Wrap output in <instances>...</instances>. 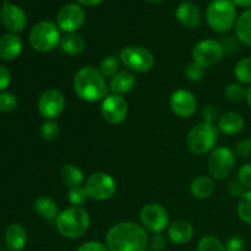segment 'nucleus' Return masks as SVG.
<instances>
[{"label": "nucleus", "instance_id": "obj_1", "mask_svg": "<svg viewBox=\"0 0 251 251\" xmlns=\"http://www.w3.org/2000/svg\"><path fill=\"white\" fill-rule=\"evenodd\" d=\"M149 244V232L131 221L117 223L105 234V245L109 251H145Z\"/></svg>", "mask_w": 251, "mask_h": 251}, {"label": "nucleus", "instance_id": "obj_23", "mask_svg": "<svg viewBox=\"0 0 251 251\" xmlns=\"http://www.w3.org/2000/svg\"><path fill=\"white\" fill-rule=\"evenodd\" d=\"M34 212L37 213V216H39L43 220L49 221H55L58 215L60 213L58 207V203L55 202V200L49 196H39V198L36 199L33 203Z\"/></svg>", "mask_w": 251, "mask_h": 251}, {"label": "nucleus", "instance_id": "obj_24", "mask_svg": "<svg viewBox=\"0 0 251 251\" xmlns=\"http://www.w3.org/2000/svg\"><path fill=\"white\" fill-rule=\"evenodd\" d=\"M215 190L216 183L212 176H199L190 184L191 195L196 199H201V200L211 198L213 193H215Z\"/></svg>", "mask_w": 251, "mask_h": 251}, {"label": "nucleus", "instance_id": "obj_30", "mask_svg": "<svg viewBox=\"0 0 251 251\" xmlns=\"http://www.w3.org/2000/svg\"><path fill=\"white\" fill-rule=\"evenodd\" d=\"M237 213L240 221L251 226V190H247L239 199Z\"/></svg>", "mask_w": 251, "mask_h": 251}, {"label": "nucleus", "instance_id": "obj_36", "mask_svg": "<svg viewBox=\"0 0 251 251\" xmlns=\"http://www.w3.org/2000/svg\"><path fill=\"white\" fill-rule=\"evenodd\" d=\"M184 73H185V76L188 80L193 81V82H199V81L202 80L203 76H205V69H203L202 66L198 65L196 63H194V61H191V63H189L188 65L185 66Z\"/></svg>", "mask_w": 251, "mask_h": 251}, {"label": "nucleus", "instance_id": "obj_17", "mask_svg": "<svg viewBox=\"0 0 251 251\" xmlns=\"http://www.w3.org/2000/svg\"><path fill=\"white\" fill-rule=\"evenodd\" d=\"M176 17L181 26L189 29H194L200 26L201 19H202L199 6L191 1L181 2L176 7Z\"/></svg>", "mask_w": 251, "mask_h": 251}, {"label": "nucleus", "instance_id": "obj_34", "mask_svg": "<svg viewBox=\"0 0 251 251\" xmlns=\"http://www.w3.org/2000/svg\"><path fill=\"white\" fill-rule=\"evenodd\" d=\"M88 195L85 186H77V188L69 189L68 201L73 206H82L87 201Z\"/></svg>", "mask_w": 251, "mask_h": 251}, {"label": "nucleus", "instance_id": "obj_3", "mask_svg": "<svg viewBox=\"0 0 251 251\" xmlns=\"http://www.w3.org/2000/svg\"><path fill=\"white\" fill-rule=\"evenodd\" d=\"M55 226L61 237L66 239H78L90 229V213L82 206H71L60 211L55 220Z\"/></svg>", "mask_w": 251, "mask_h": 251}, {"label": "nucleus", "instance_id": "obj_22", "mask_svg": "<svg viewBox=\"0 0 251 251\" xmlns=\"http://www.w3.org/2000/svg\"><path fill=\"white\" fill-rule=\"evenodd\" d=\"M4 240L10 251H21L27 243L26 229L19 223H12L5 229Z\"/></svg>", "mask_w": 251, "mask_h": 251}, {"label": "nucleus", "instance_id": "obj_26", "mask_svg": "<svg viewBox=\"0 0 251 251\" xmlns=\"http://www.w3.org/2000/svg\"><path fill=\"white\" fill-rule=\"evenodd\" d=\"M235 34L239 42L251 47V9L245 10L235 22Z\"/></svg>", "mask_w": 251, "mask_h": 251}, {"label": "nucleus", "instance_id": "obj_43", "mask_svg": "<svg viewBox=\"0 0 251 251\" xmlns=\"http://www.w3.org/2000/svg\"><path fill=\"white\" fill-rule=\"evenodd\" d=\"M11 83V74L5 66L0 65V92L6 90Z\"/></svg>", "mask_w": 251, "mask_h": 251}, {"label": "nucleus", "instance_id": "obj_14", "mask_svg": "<svg viewBox=\"0 0 251 251\" xmlns=\"http://www.w3.org/2000/svg\"><path fill=\"white\" fill-rule=\"evenodd\" d=\"M100 114L109 124H122L129 114V104L123 96L112 93L102 100Z\"/></svg>", "mask_w": 251, "mask_h": 251}, {"label": "nucleus", "instance_id": "obj_50", "mask_svg": "<svg viewBox=\"0 0 251 251\" xmlns=\"http://www.w3.org/2000/svg\"><path fill=\"white\" fill-rule=\"evenodd\" d=\"M184 1H186V0H184Z\"/></svg>", "mask_w": 251, "mask_h": 251}, {"label": "nucleus", "instance_id": "obj_12", "mask_svg": "<svg viewBox=\"0 0 251 251\" xmlns=\"http://www.w3.org/2000/svg\"><path fill=\"white\" fill-rule=\"evenodd\" d=\"M65 96L58 88H48L38 98L37 109L46 120H55L65 109Z\"/></svg>", "mask_w": 251, "mask_h": 251}, {"label": "nucleus", "instance_id": "obj_42", "mask_svg": "<svg viewBox=\"0 0 251 251\" xmlns=\"http://www.w3.org/2000/svg\"><path fill=\"white\" fill-rule=\"evenodd\" d=\"M225 247L226 251H243L245 248V243L240 237H230Z\"/></svg>", "mask_w": 251, "mask_h": 251}, {"label": "nucleus", "instance_id": "obj_45", "mask_svg": "<svg viewBox=\"0 0 251 251\" xmlns=\"http://www.w3.org/2000/svg\"><path fill=\"white\" fill-rule=\"evenodd\" d=\"M103 0H77L78 4L81 6H87V7H92V6H97L98 4H100Z\"/></svg>", "mask_w": 251, "mask_h": 251}, {"label": "nucleus", "instance_id": "obj_2", "mask_svg": "<svg viewBox=\"0 0 251 251\" xmlns=\"http://www.w3.org/2000/svg\"><path fill=\"white\" fill-rule=\"evenodd\" d=\"M74 92L80 100L88 103L103 100L108 96V85L105 78L95 66H82L76 71L73 80Z\"/></svg>", "mask_w": 251, "mask_h": 251}, {"label": "nucleus", "instance_id": "obj_9", "mask_svg": "<svg viewBox=\"0 0 251 251\" xmlns=\"http://www.w3.org/2000/svg\"><path fill=\"white\" fill-rule=\"evenodd\" d=\"M86 191L90 199L97 201H107L117 193V181L105 172H96L86 179Z\"/></svg>", "mask_w": 251, "mask_h": 251}, {"label": "nucleus", "instance_id": "obj_4", "mask_svg": "<svg viewBox=\"0 0 251 251\" xmlns=\"http://www.w3.org/2000/svg\"><path fill=\"white\" fill-rule=\"evenodd\" d=\"M237 19V6L232 0H213L206 10L208 26L218 33H225L232 29Z\"/></svg>", "mask_w": 251, "mask_h": 251}, {"label": "nucleus", "instance_id": "obj_40", "mask_svg": "<svg viewBox=\"0 0 251 251\" xmlns=\"http://www.w3.org/2000/svg\"><path fill=\"white\" fill-rule=\"evenodd\" d=\"M76 251H109V249L103 243L90 240V242H85L83 244H81Z\"/></svg>", "mask_w": 251, "mask_h": 251}, {"label": "nucleus", "instance_id": "obj_10", "mask_svg": "<svg viewBox=\"0 0 251 251\" xmlns=\"http://www.w3.org/2000/svg\"><path fill=\"white\" fill-rule=\"evenodd\" d=\"M140 225L149 233L161 234L168 228L169 215L166 207L157 202L145 205L140 211Z\"/></svg>", "mask_w": 251, "mask_h": 251}, {"label": "nucleus", "instance_id": "obj_11", "mask_svg": "<svg viewBox=\"0 0 251 251\" xmlns=\"http://www.w3.org/2000/svg\"><path fill=\"white\" fill-rule=\"evenodd\" d=\"M225 55V48L221 42L216 39H202L193 47L191 58L194 63L203 69L211 68L220 63Z\"/></svg>", "mask_w": 251, "mask_h": 251}, {"label": "nucleus", "instance_id": "obj_35", "mask_svg": "<svg viewBox=\"0 0 251 251\" xmlns=\"http://www.w3.org/2000/svg\"><path fill=\"white\" fill-rule=\"evenodd\" d=\"M17 98L11 92H1L0 93V112L11 113L16 109Z\"/></svg>", "mask_w": 251, "mask_h": 251}, {"label": "nucleus", "instance_id": "obj_8", "mask_svg": "<svg viewBox=\"0 0 251 251\" xmlns=\"http://www.w3.org/2000/svg\"><path fill=\"white\" fill-rule=\"evenodd\" d=\"M235 166V153L227 146H217L210 152L207 159L208 173L213 179L223 180L232 174Z\"/></svg>", "mask_w": 251, "mask_h": 251}, {"label": "nucleus", "instance_id": "obj_47", "mask_svg": "<svg viewBox=\"0 0 251 251\" xmlns=\"http://www.w3.org/2000/svg\"><path fill=\"white\" fill-rule=\"evenodd\" d=\"M245 100H247L248 105L251 108V86L249 88H247V93H245Z\"/></svg>", "mask_w": 251, "mask_h": 251}, {"label": "nucleus", "instance_id": "obj_41", "mask_svg": "<svg viewBox=\"0 0 251 251\" xmlns=\"http://www.w3.org/2000/svg\"><path fill=\"white\" fill-rule=\"evenodd\" d=\"M227 190H228V194H229L232 198H242L243 194L245 193V188L244 185H243L242 183H240L239 180H233L230 181L229 184H228L227 186Z\"/></svg>", "mask_w": 251, "mask_h": 251}, {"label": "nucleus", "instance_id": "obj_20", "mask_svg": "<svg viewBox=\"0 0 251 251\" xmlns=\"http://www.w3.org/2000/svg\"><path fill=\"white\" fill-rule=\"evenodd\" d=\"M24 49L21 37L16 33H6L0 38V58L2 60H15Z\"/></svg>", "mask_w": 251, "mask_h": 251}, {"label": "nucleus", "instance_id": "obj_27", "mask_svg": "<svg viewBox=\"0 0 251 251\" xmlns=\"http://www.w3.org/2000/svg\"><path fill=\"white\" fill-rule=\"evenodd\" d=\"M60 47L64 53L69 55H78L85 50L86 42L78 33H66L65 36L61 37Z\"/></svg>", "mask_w": 251, "mask_h": 251}, {"label": "nucleus", "instance_id": "obj_21", "mask_svg": "<svg viewBox=\"0 0 251 251\" xmlns=\"http://www.w3.org/2000/svg\"><path fill=\"white\" fill-rule=\"evenodd\" d=\"M136 85L135 74L130 70H120L117 75L113 76L109 80L108 87L114 95H125L129 93Z\"/></svg>", "mask_w": 251, "mask_h": 251}, {"label": "nucleus", "instance_id": "obj_6", "mask_svg": "<svg viewBox=\"0 0 251 251\" xmlns=\"http://www.w3.org/2000/svg\"><path fill=\"white\" fill-rule=\"evenodd\" d=\"M60 32L55 22L39 21L29 31V44L38 53H48L60 46Z\"/></svg>", "mask_w": 251, "mask_h": 251}, {"label": "nucleus", "instance_id": "obj_31", "mask_svg": "<svg viewBox=\"0 0 251 251\" xmlns=\"http://www.w3.org/2000/svg\"><path fill=\"white\" fill-rule=\"evenodd\" d=\"M196 251H226V247L218 238L213 235H205L199 240Z\"/></svg>", "mask_w": 251, "mask_h": 251}, {"label": "nucleus", "instance_id": "obj_44", "mask_svg": "<svg viewBox=\"0 0 251 251\" xmlns=\"http://www.w3.org/2000/svg\"><path fill=\"white\" fill-rule=\"evenodd\" d=\"M150 244H151V247L153 248L154 250H158V251L163 250L164 248H166V242H164L163 237H161L159 234H154V237L152 238Z\"/></svg>", "mask_w": 251, "mask_h": 251}, {"label": "nucleus", "instance_id": "obj_19", "mask_svg": "<svg viewBox=\"0 0 251 251\" xmlns=\"http://www.w3.org/2000/svg\"><path fill=\"white\" fill-rule=\"evenodd\" d=\"M244 126V118L238 112H226L218 118V130L227 136H234V135L240 134Z\"/></svg>", "mask_w": 251, "mask_h": 251}, {"label": "nucleus", "instance_id": "obj_49", "mask_svg": "<svg viewBox=\"0 0 251 251\" xmlns=\"http://www.w3.org/2000/svg\"><path fill=\"white\" fill-rule=\"evenodd\" d=\"M0 251H7V250H5V249H0Z\"/></svg>", "mask_w": 251, "mask_h": 251}, {"label": "nucleus", "instance_id": "obj_25", "mask_svg": "<svg viewBox=\"0 0 251 251\" xmlns=\"http://www.w3.org/2000/svg\"><path fill=\"white\" fill-rule=\"evenodd\" d=\"M60 179L64 185L69 189L82 186L85 184V174L81 171L80 167L76 164L68 163L64 164L60 169Z\"/></svg>", "mask_w": 251, "mask_h": 251}, {"label": "nucleus", "instance_id": "obj_39", "mask_svg": "<svg viewBox=\"0 0 251 251\" xmlns=\"http://www.w3.org/2000/svg\"><path fill=\"white\" fill-rule=\"evenodd\" d=\"M235 156L240 158H249L251 157V139H244L235 145Z\"/></svg>", "mask_w": 251, "mask_h": 251}, {"label": "nucleus", "instance_id": "obj_28", "mask_svg": "<svg viewBox=\"0 0 251 251\" xmlns=\"http://www.w3.org/2000/svg\"><path fill=\"white\" fill-rule=\"evenodd\" d=\"M234 77L239 83L251 86V56L243 58L235 64L234 66Z\"/></svg>", "mask_w": 251, "mask_h": 251}, {"label": "nucleus", "instance_id": "obj_7", "mask_svg": "<svg viewBox=\"0 0 251 251\" xmlns=\"http://www.w3.org/2000/svg\"><path fill=\"white\" fill-rule=\"evenodd\" d=\"M119 60L126 70L132 73H149L154 65V56L150 49L142 46H127L119 53Z\"/></svg>", "mask_w": 251, "mask_h": 251}, {"label": "nucleus", "instance_id": "obj_46", "mask_svg": "<svg viewBox=\"0 0 251 251\" xmlns=\"http://www.w3.org/2000/svg\"><path fill=\"white\" fill-rule=\"evenodd\" d=\"M235 4V6L239 7H247V9H250L251 7V0H232Z\"/></svg>", "mask_w": 251, "mask_h": 251}, {"label": "nucleus", "instance_id": "obj_38", "mask_svg": "<svg viewBox=\"0 0 251 251\" xmlns=\"http://www.w3.org/2000/svg\"><path fill=\"white\" fill-rule=\"evenodd\" d=\"M238 180L244 185L245 189L251 190V163H245L238 171Z\"/></svg>", "mask_w": 251, "mask_h": 251}, {"label": "nucleus", "instance_id": "obj_32", "mask_svg": "<svg viewBox=\"0 0 251 251\" xmlns=\"http://www.w3.org/2000/svg\"><path fill=\"white\" fill-rule=\"evenodd\" d=\"M39 132L42 139L46 141H55L60 136V126L55 120H46L42 124Z\"/></svg>", "mask_w": 251, "mask_h": 251}, {"label": "nucleus", "instance_id": "obj_15", "mask_svg": "<svg viewBox=\"0 0 251 251\" xmlns=\"http://www.w3.org/2000/svg\"><path fill=\"white\" fill-rule=\"evenodd\" d=\"M169 107L173 114L181 119H189L198 110V100L195 95L189 90L179 88L169 97Z\"/></svg>", "mask_w": 251, "mask_h": 251}, {"label": "nucleus", "instance_id": "obj_13", "mask_svg": "<svg viewBox=\"0 0 251 251\" xmlns=\"http://www.w3.org/2000/svg\"><path fill=\"white\" fill-rule=\"evenodd\" d=\"M86 21V12L80 4L69 2L64 5L56 14V21L59 29L65 33H76Z\"/></svg>", "mask_w": 251, "mask_h": 251}, {"label": "nucleus", "instance_id": "obj_18", "mask_svg": "<svg viewBox=\"0 0 251 251\" xmlns=\"http://www.w3.org/2000/svg\"><path fill=\"white\" fill-rule=\"evenodd\" d=\"M194 233H195V230H194L193 225L185 220L174 221L167 228L168 239L176 245L188 244L193 239Z\"/></svg>", "mask_w": 251, "mask_h": 251}, {"label": "nucleus", "instance_id": "obj_16", "mask_svg": "<svg viewBox=\"0 0 251 251\" xmlns=\"http://www.w3.org/2000/svg\"><path fill=\"white\" fill-rule=\"evenodd\" d=\"M0 24L11 33H17L26 28V12L17 5L6 2L0 9Z\"/></svg>", "mask_w": 251, "mask_h": 251}, {"label": "nucleus", "instance_id": "obj_37", "mask_svg": "<svg viewBox=\"0 0 251 251\" xmlns=\"http://www.w3.org/2000/svg\"><path fill=\"white\" fill-rule=\"evenodd\" d=\"M201 118H202L203 123L213 124L220 118V112H218L217 107L215 104L208 103V104L203 105L202 109H201Z\"/></svg>", "mask_w": 251, "mask_h": 251}, {"label": "nucleus", "instance_id": "obj_33", "mask_svg": "<svg viewBox=\"0 0 251 251\" xmlns=\"http://www.w3.org/2000/svg\"><path fill=\"white\" fill-rule=\"evenodd\" d=\"M245 93H247V90H245L244 86L239 82L228 83L227 87L225 88V97L227 98L229 102L238 103L240 102V100H245Z\"/></svg>", "mask_w": 251, "mask_h": 251}, {"label": "nucleus", "instance_id": "obj_48", "mask_svg": "<svg viewBox=\"0 0 251 251\" xmlns=\"http://www.w3.org/2000/svg\"><path fill=\"white\" fill-rule=\"evenodd\" d=\"M145 1L151 2V4H157V2H161V1H163V0H145Z\"/></svg>", "mask_w": 251, "mask_h": 251}, {"label": "nucleus", "instance_id": "obj_5", "mask_svg": "<svg viewBox=\"0 0 251 251\" xmlns=\"http://www.w3.org/2000/svg\"><path fill=\"white\" fill-rule=\"evenodd\" d=\"M220 139V130L215 124L199 123L189 130L186 135V146L194 154H205L212 151Z\"/></svg>", "mask_w": 251, "mask_h": 251}, {"label": "nucleus", "instance_id": "obj_29", "mask_svg": "<svg viewBox=\"0 0 251 251\" xmlns=\"http://www.w3.org/2000/svg\"><path fill=\"white\" fill-rule=\"evenodd\" d=\"M120 60L119 56L115 55H107L100 60V66H98V70L102 74V76L104 78H112L113 76L117 75L120 71Z\"/></svg>", "mask_w": 251, "mask_h": 251}]
</instances>
